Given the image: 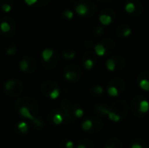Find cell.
<instances>
[{
    "instance_id": "1",
    "label": "cell",
    "mask_w": 149,
    "mask_h": 148,
    "mask_svg": "<svg viewBox=\"0 0 149 148\" xmlns=\"http://www.w3.org/2000/svg\"><path fill=\"white\" fill-rule=\"evenodd\" d=\"M0 31L6 38H12L17 31V24L15 19L10 16L4 17L0 22Z\"/></svg>"
},
{
    "instance_id": "2",
    "label": "cell",
    "mask_w": 149,
    "mask_h": 148,
    "mask_svg": "<svg viewBox=\"0 0 149 148\" xmlns=\"http://www.w3.org/2000/svg\"><path fill=\"white\" fill-rule=\"evenodd\" d=\"M3 90L10 97H18L24 92V85L17 79H10L4 83Z\"/></svg>"
},
{
    "instance_id": "3",
    "label": "cell",
    "mask_w": 149,
    "mask_h": 148,
    "mask_svg": "<svg viewBox=\"0 0 149 148\" xmlns=\"http://www.w3.org/2000/svg\"><path fill=\"white\" fill-rule=\"evenodd\" d=\"M40 91H41V93L45 97L52 99H57L60 93L59 87L57 85V83L51 81V80H47L42 83L40 86Z\"/></svg>"
},
{
    "instance_id": "4",
    "label": "cell",
    "mask_w": 149,
    "mask_h": 148,
    "mask_svg": "<svg viewBox=\"0 0 149 148\" xmlns=\"http://www.w3.org/2000/svg\"><path fill=\"white\" fill-rule=\"evenodd\" d=\"M97 8L94 3L89 1V0H83L75 5V10L76 12L83 17H91L94 15Z\"/></svg>"
},
{
    "instance_id": "5",
    "label": "cell",
    "mask_w": 149,
    "mask_h": 148,
    "mask_svg": "<svg viewBox=\"0 0 149 148\" xmlns=\"http://www.w3.org/2000/svg\"><path fill=\"white\" fill-rule=\"evenodd\" d=\"M82 70L81 68L75 64L67 65L64 69V76L66 80L70 82H78L82 78Z\"/></svg>"
},
{
    "instance_id": "6",
    "label": "cell",
    "mask_w": 149,
    "mask_h": 148,
    "mask_svg": "<svg viewBox=\"0 0 149 148\" xmlns=\"http://www.w3.org/2000/svg\"><path fill=\"white\" fill-rule=\"evenodd\" d=\"M18 106H25L28 109H30V111L33 113V114H38L39 112V106L38 102L30 97H24V98H21L17 99V101L14 104V108H17Z\"/></svg>"
},
{
    "instance_id": "7",
    "label": "cell",
    "mask_w": 149,
    "mask_h": 148,
    "mask_svg": "<svg viewBox=\"0 0 149 148\" xmlns=\"http://www.w3.org/2000/svg\"><path fill=\"white\" fill-rule=\"evenodd\" d=\"M108 108L110 112L117 114L120 120L125 119L128 113V106L125 100H117L108 106Z\"/></svg>"
},
{
    "instance_id": "8",
    "label": "cell",
    "mask_w": 149,
    "mask_h": 148,
    "mask_svg": "<svg viewBox=\"0 0 149 148\" xmlns=\"http://www.w3.org/2000/svg\"><path fill=\"white\" fill-rule=\"evenodd\" d=\"M19 68L23 72L25 73H32L38 68V63L35 58L31 56L24 57L19 61Z\"/></svg>"
},
{
    "instance_id": "9",
    "label": "cell",
    "mask_w": 149,
    "mask_h": 148,
    "mask_svg": "<svg viewBox=\"0 0 149 148\" xmlns=\"http://www.w3.org/2000/svg\"><path fill=\"white\" fill-rule=\"evenodd\" d=\"M16 112L23 118H25V119H28L30 120L31 121H32L33 125L38 127V128H41L43 127L44 124H43V121L42 120L38 119V118H36L33 113L30 111V109H28L27 107L25 106H18L17 108H15Z\"/></svg>"
},
{
    "instance_id": "10",
    "label": "cell",
    "mask_w": 149,
    "mask_h": 148,
    "mask_svg": "<svg viewBox=\"0 0 149 148\" xmlns=\"http://www.w3.org/2000/svg\"><path fill=\"white\" fill-rule=\"evenodd\" d=\"M125 9L130 16L139 17L143 11V4L140 0H127Z\"/></svg>"
},
{
    "instance_id": "11",
    "label": "cell",
    "mask_w": 149,
    "mask_h": 148,
    "mask_svg": "<svg viewBox=\"0 0 149 148\" xmlns=\"http://www.w3.org/2000/svg\"><path fill=\"white\" fill-rule=\"evenodd\" d=\"M97 61V55L96 53H94L93 51H86L81 58V62L83 64V65L85 66L86 69L87 70H92L93 68V66L95 65Z\"/></svg>"
},
{
    "instance_id": "12",
    "label": "cell",
    "mask_w": 149,
    "mask_h": 148,
    "mask_svg": "<svg viewBox=\"0 0 149 148\" xmlns=\"http://www.w3.org/2000/svg\"><path fill=\"white\" fill-rule=\"evenodd\" d=\"M61 110L65 115V120L67 123H71L73 120V105L68 99H63L60 103Z\"/></svg>"
},
{
    "instance_id": "13",
    "label": "cell",
    "mask_w": 149,
    "mask_h": 148,
    "mask_svg": "<svg viewBox=\"0 0 149 148\" xmlns=\"http://www.w3.org/2000/svg\"><path fill=\"white\" fill-rule=\"evenodd\" d=\"M115 18V11L111 8H106L101 10L100 15V21L103 24H110Z\"/></svg>"
},
{
    "instance_id": "14",
    "label": "cell",
    "mask_w": 149,
    "mask_h": 148,
    "mask_svg": "<svg viewBox=\"0 0 149 148\" xmlns=\"http://www.w3.org/2000/svg\"><path fill=\"white\" fill-rule=\"evenodd\" d=\"M106 50V56H110L116 50V42L111 38H105L100 42Z\"/></svg>"
},
{
    "instance_id": "15",
    "label": "cell",
    "mask_w": 149,
    "mask_h": 148,
    "mask_svg": "<svg viewBox=\"0 0 149 148\" xmlns=\"http://www.w3.org/2000/svg\"><path fill=\"white\" fill-rule=\"evenodd\" d=\"M48 119L50 120L51 123L54 124V125H60L62 124V122L65 120V115L62 110H53L49 113Z\"/></svg>"
},
{
    "instance_id": "16",
    "label": "cell",
    "mask_w": 149,
    "mask_h": 148,
    "mask_svg": "<svg viewBox=\"0 0 149 148\" xmlns=\"http://www.w3.org/2000/svg\"><path fill=\"white\" fill-rule=\"evenodd\" d=\"M58 61H59V52L57 50H55L54 54L52 55V57L47 62H42L41 65H42V67L45 70L51 71V70H52L53 68H55L57 66Z\"/></svg>"
},
{
    "instance_id": "17",
    "label": "cell",
    "mask_w": 149,
    "mask_h": 148,
    "mask_svg": "<svg viewBox=\"0 0 149 148\" xmlns=\"http://www.w3.org/2000/svg\"><path fill=\"white\" fill-rule=\"evenodd\" d=\"M107 85H111V86H113L115 87L118 92H119V94H122L126 89V82L125 80L120 78V77H115V78H113L112 79L109 80Z\"/></svg>"
},
{
    "instance_id": "18",
    "label": "cell",
    "mask_w": 149,
    "mask_h": 148,
    "mask_svg": "<svg viewBox=\"0 0 149 148\" xmlns=\"http://www.w3.org/2000/svg\"><path fill=\"white\" fill-rule=\"evenodd\" d=\"M115 33L120 38H127L131 35L132 30L127 24H120L116 27Z\"/></svg>"
},
{
    "instance_id": "19",
    "label": "cell",
    "mask_w": 149,
    "mask_h": 148,
    "mask_svg": "<svg viewBox=\"0 0 149 148\" xmlns=\"http://www.w3.org/2000/svg\"><path fill=\"white\" fill-rule=\"evenodd\" d=\"M137 81L141 89L145 91H149V71L141 72L138 77Z\"/></svg>"
},
{
    "instance_id": "20",
    "label": "cell",
    "mask_w": 149,
    "mask_h": 148,
    "mask_svg": "<svg viewBox=\"0 0 149 148\" xmlns=\"http://www.w3.org/2000/svg\"><path fill=\"white\" fill-rule=\"evenodd\" d=\"M143 99H144V97H142V96H136L132 100V103H131V111H132L133 114L135 115V116H137V117H143V115L139 112L140 103H141V101Z\"/></svg>"
},
{
    "instance_id": "21",
    "label": "cell",
    "mask_w": 149,
    "mask_h": 148,
    "mask_svg": "<svg viewBox=\"0 0 149 148\" xmlns=\"http://www.w3.org/2000/svg\"><path fill=\"white\" fill-rule=\"evenodd\" d=\"M114 62L115 65V72H120L126 67V59L123 56L120 55H115L113 57H111Z\"/></svg>"
},
{
    "instance_id": "22",
    "label": "cell",
    "mask_w": 149,
    "mask_h": 148,
    "mask_svg": "<svg viewBox=\"0 0 149 148\" xmlns=\"http://www.w3.org/2000/svg\"><path fill=\"white\" fill-rule=\"evenodd\" d=\"M90 119H91L92 121H93V127H92V129L89 131V133H96L100 132V131L103 129V126H104L103 122H102L98 117H95V116L91 117Z\"/></svg>"
},
{
    "instance_id": "23",
    "label": "cell",
    "mask_w": 149,
    "mask_h": 148,
    "mask_svg": "<svg viewBox=\"0 0 149 148\" xmlns=\"http://www.w3.org/2000/svg\"><path fill=\"white\" fill-rule=\"evenodd\" d=\"M93 112L96 115L100 116V117H106L108 115V112H109V108L108 106H107L106 105L102 104V105H97L94 109Z\"/></svg>"
},
{
    "instance_id": "24",
    "label": "cell",
    "mask_w": 149,
    "mask_h": 148,
    "mask_svg": "<svg viewBox=\"0 0 149 148\" xmlns=\"http://www.w3.org/2000/svg\"><path fill=\"white\" fill-rule=\"evenodd\" d=\"M3 50L8 55L11 56L17 52V45L13 42H5L3 44Z\"/></svg>"
},
{
    "instance_id": "25",
    "label": "cell",
    "mask_w": 149,
    "mask_h": 148,
    "mask_svg": "<svg viewBox=\"0 0 149 148\" xmlns=\"http://www.w3.org/2000/svg\"><path fill=\"white\" fill-rule=\"evenodd\" d=\"M90 94L91 96L94 98H100L104 95V90L100 85H93L90 89Z\"/></svg>"
},
{
    "instance_id": "26",
    "label": "cell",
    "mask_w": 149,
    "mask_h": 148,
    "mask_svg": "<svg viewBox=\"0 0 149 148\" xmlns=\"http://www.w3.org/2000/svg\"><path fill=\"white\" fill-rule=\"evenodd\" d=\"M14 6V3L12 0H2L0 2V7L4 12H9Z\"/></svg>"
},
{
    "instance_id": "27",
    "label": "cell",
    "mask_w": 149,
    "mask_h": 148,
    "mask_svg": "<svg viewBox=\"0 0 149 148\" xmlns=\"http://www.w3.org/2000/svg\"><path fill=\"white\" fill-rule=\"evenodd\" d=\"M16 129L19 132V133L25 134L29 130V126H28V124L26 122L22 121V122L17 123V125L16 126Z\"/></svg>"
},
{
    "instance_id": "28",
    "label": "cell",
    "mask_w": 149,
    "mask_h": 148,
    "mask_svg": "<svg viewBox=\"0 0 149 148\" xmlns=\"http://www.w3.org/2000/svg\"><path fill=\"white\" fill-rule=\"evenodd\" d=\"M149 109V104L148 102L145 99V98L141 101V103H140V108H139V112L144 116L147 113H148V111Z\"/></svg>"
},
{
    "instance_id": "29",
    "label": "cell",
    "mask_w": 149,
    "mask_h": 148,
    "mask_svg": "<svg viewBox=\"0 0 149 148\" xmlns=\"http://www.w3.org/2000/svg\"><path fill=\"white\" fill-rule=\"evenodd\" d=\"M107 145H110L111 147L113 148H123V145L121 140H120L117 138H112L108 140V142L107 143Z\"/></svg>"
},
{
    "instance_id": "30",
    "label": "cell",
    "mask_w": 149,
    "mask_h": 148,
    "mask_svg": "<svg viewBox=\"0 0 149 148\" xmlns=\"http://www.w3.org/2000/svg\"><path fill=\"white\" fill-rule=\"evenodd\" d=\"M94 52L96 53L97 56H100V57L106 56V50H105V48L103 47V45L100 43H99L98 44L95 45V47H94Z\"/></svg>"
},
{
    "instance_id": "31",
    "label": "cell",
    "mask_w": 149,
    "mask_h": 148,
    "mask_svg": "<svg viewBox=\"0 0 149 148\" xmlns=\"http://www.w3.org/2000/svg\"><path fill=\"white\" fill-rule=\"evenodd\" d=\"M75 55H76V53L72 49L67 48V49H65L63 51V57L66 59H72L75 57Z\"/></svg>"
},
{
    "instance_id": "32",
    "label": "cell",
    "mask_w": 149,
    "mask_h": 148,
    "mask_svg": "<svg viewBox=\"0 0 149 148\" xmlns=\"http://www.w3.org/2000/svg\"><path fill=\"white\" fill-rule=\"evenodd\" d=\"M73 115L76 118H81L84 115V111L79 105H73Z\"/></svg>"
},
{
    "instance_id": "33",
    "label": "cell",
    "mask_w": 149,
    "mask_h": 148,
    "mask_svg": "<svg viewBox=\"0 0 149 148\" xmlns=\"http://www.w3.org/2000/svg\"><path fill=\"white\" fill-rule=\"evenodd\" d=\"M92 127H93V121H92L91 119L86 120L83 122V124H82V128H83V130L86 131V132H89V131L92 129Z\"/></svg>"
},
{
    "instance_id": "34",
    "label": "cell",
    "mask_w": 149,
    "mask_h": 148,
    "mask_svg": "<svg viewBox=\"0 0 149 148\" xmlns=\"http://www.w3.org/2000/svg\"><path fill=\"white\" fill-rule=\"evenodd\" d=\"M61 17L66 21H70L72 17H73V13L72 10H65L63 11V13L61 14Z\"/></svg>"
},
{
    "instance_id": "35",
    "label": "cell",
    "mask_w": 149,
    "mask_h": 148,
    "mask_svg": "<svg viewBox=\"0 0 149 148\" xmlns=\"http://www.w3.org/2000/svg\"><path fill=\"white\" fill-rule=\"evenodd\" d=\"M93 33L95 37H99V36H101L105 33V30L101 26H96L95 28H93Z\"/></svg>"
},
{
    "instance_id": "36",
    "label": "cell",
    "mask_w": 149,
    "mask_h": 148,
    "mask_svg": "<svg viewBox=\"0 0 149 148\" xmlns=\"http://www.w3.org/2000/svg\"><path fill=\"white\" fill-rule=\"evenodd\" d=\"M107 92H108V94H109L110 96H112V97H117L118 95H120L118 90H117L115 87L111 86V85H107Z\"/></svg>"
},
{
    "instance_id": "37",
    "label": "cell",
    "mask_w": 149,
    "mask_h": 148,
    "mask_svg": "<svg viewBox=\"0 0 149 148\" xmlns=\"http://www.w3.org/2000/svg\"><path fill=\"white\" fill-rule=\"evenodd\" d=\"M60 148H74L73 142L71 140H63L60 143Z\"/></svg>"
},
{
    "instance_id": "38",
    "label": "cell",
    "mask_w": 149,
    "mask_h": 148,
    "mask_svg": "<svg viewBox=\"0 0 149 148\" xmlns=\"http://www.w3.org/2000/svg\"><path fill=\"white\" fill-rule=\"evenodd\" d=\"M79 141L82 142V143L86 147V148H93V141H91L90 140L83 139V140H80Z\"/></svg>"
},
{
    "instance_id": "39",
    "label": "cell",
    "mask_w": 149,
    "mask_h": 148,
    "mask_svg": "<svg viewBox=\"0 0 149 148\" xmlns=\"http://www.w3.org/2000/svg\"><path fill=\"white\" fill-rule=\"evenodd\" d=\"M50 2H51V0H38V2L35 5L38 7H40V6L43 7V6H45L46 4H48Z\"/></svg>"
},
{
    "instance_id": "40",
    "label": "cell",
    "mask_w": 149,
    "mask_h": 148,
    "mask_svg": "<svg viewBox=\"0 0 149 148\" xmlns=\"http://www.w3.org/2000/svg\"><path fill=\"white\" fill-rule=\"evenodd\" d=\"M85 46L86 47V48H88V49H91L92 47H93L94 46V44L93 43V41L91 40V39H86V41H85Z\"/></svg>"
},
{
    "instance_id": "41",
    "label": "cell",
    "mask_w": 149,
    "mask_h": 148,
    "mask_svg": "<svg viewBox=\"0 0 149 148\" xmlns=\"http://www.w3.org/2000/svg\"><path fill=\"white\" fill-rule=\"evenodd\" d=\"M38 2V0H25V3L29 5H32V4H36Z\"/></svg>"
},
{
    "instance_id": "42",
    "label": "cell",
    "mask_w": 149,
    "mask_h": 148,
    "mask_svg": "<svg viewBox=\"0 0 149 148\" xmlns=\"http://www.w3.org/2000/svg\"><path fill=\"white\" fill-rule=\"evenodd\" d=\"M131 148H143V147L140 143H138L137 141H135V143H134L132 145V147Z\"/></svg>"
},
{
    "instance_id": "43",
    "label": "cell",
    "mask_w": 149,
    "mask_h": 148,
    "mask_svg": "<svg viewBox=\"0 0 149 148\" xmlns=\"http://www.w3.org/2000/svg\"><path fill=\"white\" fill-rule=\"evenodd\" d=\"M77 148H86V147L82 143V142H80V141H79V145H78V147Z\"/></svg>"
},
{
    "instance_id": "44",
    "label": "cell",
    "mask_w": 149,
    "mask_h": 148,
    "mask_svg": "<svg viewBox=\"0 0 149 148\" xmlns=\"http://www.w3.org/2000/svg\"><path fill=\"white\" fill-rule=\"evenodd\" d=\"M97 1L100 3H109V2H112L113 0H97Z\"/></svg>"
},
{
    "instance_id": "45",
    "label": "cell",
    "mask_w": 149,
    "mask_h": 148,
    "mask_svg": "<svg viewBox=\"0 0 149 148\" xmlns=\"http://www.w3.org/2000/svg\"><path fill=\"white\" fill-rule=\"evenodd\" d=\"M106 148H113V147H111L110 145H107V147H106Z\"/></svg>"
}]
</instances>
